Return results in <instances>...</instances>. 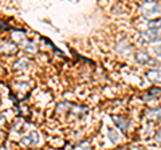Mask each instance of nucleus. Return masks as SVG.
I'll list each match as a JSON object with an SVG mask.
<instances>
[{"label": "nucleus", "instance_id": "nucleus-1", "mask_svg": "<svg viewBox=\"0 0 161 150\" xmlns=\"http://www.w3.org/2000/svg\"><path fill=\"white\" fill-rule=\"evenodd\" d=\"M142 13L147 18H152V16H157L161 13V6L156 2H150V3H145L142 6Z\"/></svg>", "mask_w": 161, "mask_h": 150}, {"label": "nucleus", "instance_id": "nucleus-2", "mask_svg": "<svg viewBox=\"0 0 161 150\" xmlns=\"http://www.w3.org/2000/svg\"><path fill=\"white\" fill-rule=\"evenodd\" d=\"M137 61H138L141 64H145V66H152V64H157V62H156L153 58H150L149 55L144 54V52H138V54H137Z\"/></svg>", "mask_w": 161, "mask_h": 150}, {"label": "nucleus", "instance_id": "nucleus-3", "mask_svg": "<svg viewBox=\"0 0 161 150\" xmlns=\"http://www.w3.org/2000/svg\"><path fill=\"white\" fill-rule=\"evenodd\" d=\"M148 77H149V79L152 82L161 84V71H160V70H157V71H150V72H148Z\"/></svg>", "mask_w": 161, "mask_h": 150}, {"label": "nucleus", "instance_id": "nucleus-4", "mask_svg": "<svg viewBox=\"0 0 161 150\" xmlns=\"http://www.w3.org/2000/svg\"><path fill=\"white\" fill-rule=\"evenodd\" d=\"M149 115L152 117V119H157V121H160V119H161V109L152 110V111L149 113Z\"/></svg>", "mask_w": 161, "mask_h": 150}, {"label": "nucleus", "instance_id": "nucleus-5", "mask_svg": "<svg viewBox=\"0 0 161 150\" xmlns=\"http://www.w3.org/2000/svg\"><path fill=\"white\" fill-rule=\"evenodd\" d=\"M114 122L117 123L118 126H119L121 129H122V130H126V129H128V123H126V122H121L118 117H114Z\"/></svg>", "mask_w": 161, "mask_h": 150}, {"label": "nucleus", "instance_id": "nucleus-6", "mask_svg": "<svg viewBox=\"0 0 161 150\" xmlns=\"http://www.w3.org/2000/svg\"><path fill=\"white\" fill-rule=\"evenodd\" d=\"M160 28H161V19L150 23V29H160Z\"/></svg>", "mask_w": 161, "mask_h": 150}, {"label": "nucleus", "instance_id": "nucleus-7", "mask_svg": "<svg viewBox=\"0 0 161 150\" xmlns=\"http://www.w3.org/2000/svg\"><path fill=\"white\" fill-rule=\"evenodd\" d=\"M153 51H154V54L157 55V56H161V46H156L153 48Z\"/></svg>", "mask_w": 161, "mask_h": 150}, {"label": "nucleus", "instance_id": "nucleus-8", "mask_svg": "<svg viewBox=\"0 0 161 150\" xmlns=\"http://www.w3.org/2000/svg\"><path fill=\"white\" fill-rule=\"evenodd\" d=\"M110 138H112V139H114V142H117L118 136H117V134H115V131H113V133H110Z\"/></svg>", "mask_w": 161, "mask_h": 150}, {"label": "nucleus", "instance_id": "nucleus-9", "mask_svg": "<svg viewBox=\"0 0 161 150\" xmlns=\"http://www.w3.org/2000/svg\"><path fill=\"white\" fill-rule=\"evenodd\" d=\"M156 138H157V141H160V142H161V130L157 133V136H156Z\"/></svg>", "mask_w": 161, "mask_h": 150}]
</instances>
